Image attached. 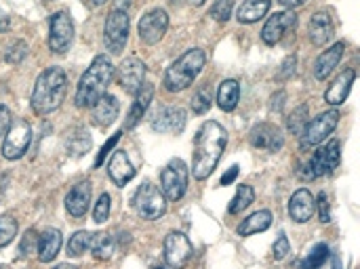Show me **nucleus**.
Segmentation results:
<instances>
[{
	"mask_svg": "<svg viewBox=\"0 0 360 269\" xmlns=\"http://www.w3.org/2000/svg\"><path fill=\"white\" fill-rule=\"evenodd\" d=\"M289 253H291L289 238H287L285 234H281V236H278V240L274 242V253H272V255H274V259H276V261H283Z\"/></svg>",
	"mask_w": 360,
	"mask_h": 269,
	"instance_id": "79ce46f5",
	"label": "nucleus"
},
{
	"mask_svg": "<svg viewBox=\"0 0 360 269\" xmlns=\"http://www.w3.org/2000/svg\"><path fill=\"white\" fill-rule=\"evenodd\" d=\"M255 200V192L251 185H238L236 190V196L232 198L230 206H228V213L230 215H240L243 211H247Z\"/></svg>",
	"mask_w": 360,
	"mask_h": 269,
	"instance_id": "2f4dec72",
	"label": "nucleus"
},
{
	"mask_svg": "<svg viewBox=\"0 0 360 269\" xmlns=\"http://www.w3.org/2000/svg\"><path fill=\"white\" fill-rule=\"evenodd\" d=\"M329 247L327 244H316L312 251H310V255L300 263V268L302 269H321L325 263H327V259H329Z\"/></svg>",
	"mask_w": 360,
	"mask_h": 269,
	"instance_id": "f704fd0d",
	"label": "nucleus"
},
{
	"mask_svg": "<svg viewBox=\"0 0 360 269\" xmlns=\"http://www.w3.org/2000/svg\"><path fill=\"white\" fill-rule=\"evenodd\" d=\"M314 211H316V200H314L310 190L302 188L291 196V200H289V217L295 223H308L312 219Z\"/></svg>",
	"mask_w": 360,
	"mask_h": 269,
	"instance_id": "aec40b11",
	"label": "nucleus"
},
{
	"mask_svg": "<svg viewBox=\"0 0 360 269\" xmlns=\"http://www.w3.org/2000/svg\"><path fill=\"white\" fill-rule=\"evenodd\" d=\"M190 105H192V112H194V114H198V116L207 114V112L211 110V105H213V88H211V84H202V86L192 95Z\"/></svg>",
	"mask_w": 360,
	"mask_h": 269,
	"instance_id": "473e14b6",
	"label": "nucleus"
},
{
	"mask_svg": "<svg viewBox=\"0 0 360 269\" xmlns=\"http://www.w3.org/2000/svg\"><path fill=\"white\" fill-rule=\"evenodd\" d=\"M17 236V221L11 215H0V249L11 244Z\"/></svg>",
	"mask_w": 360,
	"mask_h": 269,
	"instance_id": "e433bc0d",
	"label": "nucleus"
},
{
	"mask_svg": "<svg viewBox=\"0 0 360 269\" xmlns=\"http://www.w3.org/2000/svg\"><path fill=\"white\" fill-rule=\"evenodd\" d=\"M110 209H112V198L110 194H101L95 209H93V221L95 223H105L110 217Z\"/></svg>",
	"mask_w": 360,
	"mask_h": 269,
	"instance_id": "4c0bfd02",
	"label": "nucleus"
},
{
	"mask_svg": "<svg viewBox=\"0 0 360 269\" xmlns=\"http://www.w3.org/2000/svg\"><path fill=\"white\" fill-rule=\"evenodd\" d=\"M173 4H190V6H202L207 0H171Z\"/></svg>",
	"mask_w": 360,
	"mask_h": 269,
	"instance_id": "603ef678",
	"label": "nucleus"
},
{
	"mask_svg": "<svg viewBox=\"0 0 360 269\" xmlns=\"http://www.w3.org/2000/svg\"><path fill=\"white\" fill-rule=\"evenodd\" d=\"M295 65H297V57L295 55H289L287 59H285V63H283V70H281V74H278V78H289L293 72H295Z\"/></svg>",
	"mask_w": 360,
	"mask_h": 269,
	"instance_id": "c03bdc74",
	"label": "nucleus"
},
{
	"mask_svg": "<svg viewBox=\"0 0 360 269\" xmlns=\"http://www.w3.org/2000/svg\"><path fill=\"white\" fill-rule=\"evenodd\" d=\"M129 40V15L127 11L114 8L105 17L103 25V44L112 55H120L124 51V44Z\"/></svg>",
	"mask_w": 360,
	"mask_h": 269,
	"instance_id": "1a4fd4ad",
	"label": "nucleus"
},
{
	"mask_svg": "<svg viewBox=\"0 0 360 269\" xmlns=\"http://www.w3.org/2000/svg\"><path fill=\"white\" fill-rule=\"evenodd\" d=\"M68 93V76L61 67L51 65L46 67L34 84L32 91V110L38 116H46L51 112H55Z\"/></svg>",
	"mask_w": 360,
	"mask_h": 269,
	"instance_id": "7ed1b4c3",
	"label": "nucleus"
},
{
	"mask_svg": "<svg viewBox=\"0 0 360 269\" xmlns=\"http://www.w3.org/2000/svg\"><path fill=\"white\" fill-rule=\"evenodd\" d=\"M91 196H93V185L91 181H80L76 183L70 194L65 196V211L74 217V219H80L86 215L89 206H91Z\"/></svg>",
	"mask_w": 360,
	"mask_h": 269,
	"instance_id": "a211bd4d",
	"label": "nucleus"
},
{
	"mask_svg": "<svg viewBox=\"0 0 360 269\" xmlns=\"http://www.w3.org/2000/svg\"><path fill=\"white\" fill-rule=\"evenodd\" d=\"M91 2H93V4H95V6H101V4H105V2H108V0H91Z\"/></svg>",
	"mask_w": 360,
	"mask_h": 269,
	"instance_id": "6e6d98bb",
	"label": "nucleus"
},
{
	"mask_svg": "<svg viewBox=\"0 0 360 269\" xmlns=\"http://www.w3.org/2000/svg\"><path fill=\"white\" fill-rule=\"evenodd\" d=\"M108 175L110 179L118 185V188H124L133 177H135V169L129 160V156L122 152V150H116L108 162Z\"/></svg>",
	"mask_w": 360,
	"mask_h": 269,
	"instance_id": "393cba45",
	"label": "nucleus"
},
{
	"mask_svg": "<svg viewBox=\"0 0 360 269\" xmlns=\"http://www.w3.org/2000/svg\"><path fill=\"white\" fill-rule=\"evenodd\" d=\"M150 124H152V131L156 133L179 135L186 126V110H181L179 105H165L152 116Z\"/></svg>",
	"mask_w": 360,
	"mask_h": 269,
	"instance_id": "f3484780",
	"label": "nucleus"
},
{
	"mask_svg": "<svg viewBox=\"0 0 360 269\" xmlns=\"http://www.w3.org/2000/svg\"><path fill=\"white\" fill-rule=\"evenodd\" d=\"M344 51H346V44L344 42H335L327 51H323L319 55V59L314 61V76L319 80H327L333 74V70L340 65V61L344 57Z\"/></svg>",
	"mask_w": 360,
	"mask_h": 269,
	"instance_id": "b1692460",
	"label": "nucleus"
},
{
	"mask_svg": "<svg viewBox=\"0 0 360 269\" xmlns=\"http://www.w3.org/2000/svg\"><path fill=\"white\" fill-rule=\"evenodd\" d=\"M240 101V84L236 80H224L217 91V105L224 112H234Z\"/></svg>",
	"mask_w": 360,
	"mask_h": 269,
	"instance_id": "cd10ccee",
	"label": "nucleus"
},
{
	"mask_svg": "<svg viewBox=\"0 0 360 269\" xmlns=\"http://www.w3.org/2000/svg\"><path fill=\"white\" fill-rule=\"evenodd\" d=\"M354 80H356V70H354V67L344 70V74H340V76L335 78V82L327 88V93H325V101H327L329 105H333V107L342 105V103L348 99V95H350V91H352Z\"/></svg>",
	"mask_w": 360,
	"mask_h": 269,
	"instance_id": "5701e85b",
	"label": "nucleus"
},
{
	"mask_svg": "<svg viewBox=\"0 0 360 269\" xmlns=\"http://www.w3.org/2000/svg\"><path fill=\"white\" fill-rule=\"evenodd\" d=\"M61 244H63V238H61L59 230H53V228L44 230L38 236V244H36V255H38L40 263H51L59 255Z\"/></svg>",
	"mask_w": 360,
	"mask_h": 269,
	"instance_id": "a878e982",
	"label": "nucleus"
},
{
	"mask_svg": "<svg viewBox=\"0 0 360 269\" xmlns=\"http://www.w3.org/2000/svg\"><path fill=\"white\" fill-rule=\"evenodd\" d=\"M236 177H238V166L234 164V166H232V169L221 177V185H230V183H234V179H236Z\"/></svg>",
	"mask_w": 360,
	"mask_h": 269,
	"instance_id": "09e8293b",
	"label": "nucleus"
},
{
	"mask_svg": "<svg viewBox=\"0 0 360 269\" xmlns=\"http://www.w3.org/2000/svg\"><path fill=\"white\" fill-rule=\"evenodd\" d=\"M32 141V129L25 120H15L11 122L8 131H6V139L2 143V156L6 160H19Z\"/></svg>",
	"mask_w": 360,
	"mask_h": 269,
	"instance_id": "9b49d317",
	"label": "nucleus"
},
{
	"mask_svg": "<svg viewBox=\"0 0 360 269\" xmlns=\"http://www.w3.org/2000/svg\"><path fill=\"white\" fill-rule=\"evenodd\" d=\"M91 145H93L91 135H89L86 129H82V126H76V129L70 131L68 137H65V150H68V154L74 156V158H82V156L91 150Z\"/></svg>",
	"mask_w": 360,
	"mask_h": 269,
	"instance_id": "bb28decb",
	"label": "nucleus"
},
{
	"mask_svg": "<svg viewBox=\"0 0 360 269\" xmlns=\"http://www.w3.org/2000/svg\"><path fill=\"white\" fill-rule=\"evenodd\" d=\"M270 225H272V213L270 211H257L238 225V236H243V238L253 236V234L266 232Z\"/></svg>",
	"mask_w": 360,
	"mask_h": 269,
	"instance_id": "c85d7f7f",
	"label": "nucleus"
},
{
	"mask_svg": "<svg viewBox=\"0 0 360 269\" xmlns=\"http://www.w3.org/2000/svg\"><path fill=\"white\" fill-rule=\"evenodd\" d=\"M340 150H342V145H340L338 139H333L325 147L316 150L314 156L300 169V177L304 181H312V179L331 175L340 166V160H342V152Z\"/></svg>",
	"mask_w": 360,
	"mask_h": 269,
	"instance_id": "39448f33",
	"label": "nucleus"
},
{
	"mask_svg": "<svg viewBox=\"0 0 360 269\" xmlns=\"http://www.w3.org/2000/svg\"><path fill=\"white\" fill-rule=\"evenodd\" d=\"M160 192L167 200L177 202L188 190V166L181 158H173L160 173Z\"/></svg>",
	"mask_w": 360,
	"mask_h": 269,
	"instance_id": "6e6552de",
	"label": "nucleus"
},
{
	"mask_svg": "<svg viewBox=\"0 0 360 269\" xmlns=\"http://www.w3.org/2000/svg\"><path fill=\"white\" fill-rule=\"evenodd\" d=\"M53 269H78V268H74V265H70V263H59L57 268H53Z\"/></svg>",
	"mask_w": 360,
	"mask_h": 269,
	"instance_id": "5fc2aeb1",
	"label": "nucleus"
},
{
	"mask_svg": "<svg viewBox=\"0 0 360 269\" xmlns=\"http://www.w3.org/2000/svg\"><path fill=\"white\" fill-rule=\"evenodd\" d=\"M226 145H228V133L219 122L209 120L198 129L194 137V160H192V175L198 181H205L215 171Z\"/></svg>",
	"mask_w": 360,
	"mask_h": 269,
	"instance_id": "f257e3e1",
	"label": "nucleus"
},
{
	"mask_svg": "<svg viewBox=\"0 0 360 269\" xmlns=\"http://www.w3.org/2000/svg\"><path fill=\"white\" fill-rule=\"evenodd\" d=\"M25 57H27V44H25L23 40H15V42L6 48V53H4V59H6L8 63H21Z\"/></svg>",
	"mask_w": 360,
	"mask_h": 269,
	"instance_id": "58836bf2",
	"label": "nucleus"
},
{
	"mask_svg": "<svg viewBox=\"0 0 360 269\" xmlns=\"http://www.w3.org/2000/svg\"><path fill=\"white\" fill-rule=\"evenodd\" d=\"M13 118H11V110L6 105H0V135H4L11 126Z\"/></svg>",
	"mask_w": 360,
	"mask_h": 269,
	"instance_id": "a18cd8bd",
	"label": "nucleus"
},
{
	"mask_svg": "<svg viewBox=\"0 0 360 269\" xmlns=\"http://www.w3.org/2000/svg\"><path fill=\"white\" fill-rule=\"evenodd\" d=\"M133 206H135V211L139 213L141 219L156 221L167 213V198L154 183L146 181L135 190Z\"/></svg>",
	"mask_w": 360,
	"mask_h": 269,
	"instance_id": "423d86ee",
	"label": "nucleus"
},
{
	"mask_svg": "<svg viewBox=\"0 0 360 269\" xmlns=\"http://www.w3.org/2000/svg\"><path fill=\"white\" fill-rule=\"evenodd\" d=\"M340 110H327V112H323L319 118H314L312 122H308L306 124V129L302 131V135H300V145H302V150H308V147H314V145H319V143H323L335 129H338V124H340Z\"/></svg>",
	"mask_w": 360,
	"mask_h": 269,
	"instance_id": "0eeeda50",
	"label": "nucleus"
},
{
	"mask_svg": "<svg viewBox=\"0 0 360 269\" xmlns=\"http://www.w3.org/2000/svg\"><path fill=\"white\" fill-rule=\"evenodd\" d=\"M285 8H289V11H293V8H297V6H302V4H306L308 0H278Z\"/></svg>",
	"mask_w": 360,
	"mask_h": 269,
	"instance_id": "8fccbe9b",
	"label": "nucleus"
},
{
	"mask_svg": "<svg viewBox=\"0 0 360 269\" xmlns=\"http://www.w3.org/2000/svg\"><path fill=\"white\" fill-rule=\"evenodd\" d=\"M91 120L93 124L97 126H110L114 124V120L118 118V112H120V103L114 95L105 93L103 97H99L91 107Z\"/></svg>",
	"mask_w": 360,
	"mask_h": 269,
	"instance_id": "412c9836",
	"label": "nucleus"
},
{
	"mask_svg": "<svg viewBox=\"0 0 360 269\" xmlns=\"http://www.w3.org/2000/svg\"><path fill=\"white\" fill-rule=\"evenodd\" d=\"M249 141H251V145L255 150H264V152L276 154L285 145V135H283V131L276 124H272V122H259V124H255L251 129Z\"/></svg>",
	"mask_w": 360,
	"mask_h": 269,
	"instance_id": "4468645a",
	"label": "nucleus"
},
{
	"mask_svg": "<svg viewBox=\"0 0 360 269\" xmlns=\"http://www.w3.org/2000/svg\"><path fill=\"white\" fill-rule=\"evenodd\" d=\"M95 259L99 261H110L116 253V238L110 236V234H93V240H91V249Z\"/></svg>",
	"mask_w": 360,
	"mask_h": 269,
	"instance_id": "7c9ffc66",
	"label": "nucleus"
},
{
	"mask_svg": "<svg viewBox=\"0 0 360 269\" xmlns=\"http://www.w3.org/2000/svg\"><path fill=\"white\" fill-rule=\"evenodd\" d=\"M335 36V27H333V19L327 11H319L312 15L310 23H308V38L312 44L316 46H325L327 42H331Z\"/></svg>",
	"mask_w": 360,
	"mask_h": 269,
	"instance_id": "6ab92c4d",
	"label": "nucleus"
},
{
	"mask_svg": "<svg viewBox=\"0 0 360 269\" xmlns=\"http://www.w3.org/2000/svg\"><path fill=\"white\" fill-rule=\"evenodd\" d=\"M285 99H287V93H285V91H278L276 95H272L270 110H272V112H281V110H283V105H285Z\"/></svg>",
	"mask_w": 360,
	"mask_h": 269,
	"instance_id": "de8ad7c7",
	"label": "nucleus"
},
{
	"mask_svg": "<svg viewBox=\"0 0 360 269\" xmlns=\"http://www.w3.org/2000/svg\"><path fill=\"white\" fill-rule=\"evenodd\" d=\"M207 65V53L202 48H190L186 51L177 61H173L167 72H165V88L169 93H181L188 86H192V82L198 78V74L205 70Z\"/></svg>",
	"mask_w": 360,
	"mask_h": 269,
	"instance_id": "20e7f679",
	"label": "nucleus"
},
{
	"mask_svg": "<svg viewBox=\"0 0 360 269\" xmlns=\"http://www.w3.org/2000/svg\"><path fill=\"white\" fill-rule=\"evenodd\" d=\"M114 74L116 72L110 57L97 55L78 80L76 97H74L76 107H91L99 97H103L114 80Z\"/></svg>",
	"mask_w": 360,
	"mask_h": 269,
	"instance_id": "f03ea898",
	"label": "nucleus"
},
{
	"mask_svg": "<svg viewBox=\"0 0 360 269\" xmlns=\"http://www.w3.org/2000/svg\"><path fill=\"white\" fill-rule=\"evenodd\" d=\"M272 6V0H245L238 8L240 23H255L259 21Z\"/></svg>",
	"mask_w": 360,
	"mask_h": 269,
	"instance_id": "c756f323",
	"label": "nucleus"
},
{
	"mask_svg": "<svg viewBox=\"0 0 360 269\" xmlns=\"http://www.w3.org/2000/svg\"><path fill=\"white\" fill-rule=\"evenodd\" d=\"M74 42V21L68 11L51 15L49 23V46L55 55H65Z\"/></svg>",
	"mask_w": 360,
	"mask_h": 269,
	"instance_id": "9d476101",
	"label": "nucleus"
},
{
	"mask_svg": "<svg viewBox=\"0 0 360 269\" xmlns=\"http://www.w3.org/2000/svg\"><path fill=\"white\" fill-rule=\"evenodd\" d=\"M156 269H162V268H156Z\"/></svg>",
	"mask_w": 360,
	"mask_h": 269,
	"instance_id": "4d7b16f0",
	"label": "nucleus"
},
{
	"mask_svg": "<svg viewBox=\"0 0 360 269\" xmlns=\"http://www.w3.org/2000/svg\"><path fill=\"white\" fill-rule=\"evenodd\" d=\"M209 15L215 21H228L232 15V0H215L209 8Z\"/></svg>",
	"mask_w": 360,
	"mask_h": 269,
	"instance_id": "ea45409f",
	"label": "nucleus"
},
{
	"mask_svg": "<svg viewBox=\"0 0 360 269\" xmlns=\"http://www.w3.org/2000/svg\"><path fill=\"white\" fill-rule=\"evenodd\" d=\"M114 76L118 78V84L124 93L135 95L146 82V63L139 57H127L120 63L118 74H114Z\"/></svg>",
	"mask_w": 360,
	"mask_h": 269,
	"instance_id": "2eb2a0df",
	"label": "nucleus"
},
{
	"mask_svg": "<svg viewBox=\"0 0 360 269\" xmlns=\"http://www.w3.org/2000/svg\"><path fill=\"white\" fill-rule=\"evenodd\" d=\"M32 244H38V238H36L34 230H30V232L23 236V242H21V247H19L21 255H27V253H30V249H32Z\"/></svg>",
	"mask_w": 360,
	"mask_h": 269,
	"instance_id": "49530a36",
	"label": "nucleus"
},
{
	"mask_svg": "<svg viewBox=\"0 0 360 269\" xmlns=\"http://www.w3.org/2000/svg\"><path fill=\"white\" fill-rule=\"evenodd\" d=\"M120 135H122V133L118 131V133H116V135H112V139H110V141H108V143H105V145L101 147V152H99V156H97V160H95V166H101V164H103V160H105L108 152H110V150H112V147H114V145L118 143Z\"/></svg>",
	"mask_w": 360,
	"mask_h": 269,
	"instance_id": "37998d69",
	"label": "nucleus"
},
{
	"mask_svg": "<svg viewBox=\"0 0 360 269\" xmlns=\"http://www.w3.org/2000/svg\"><path fill=\"white\" fill-rule=\"evenodd\" d=\"M152 99H154V84L143 82V86L135 93V101H133V105H131V110L127 114V120H124V129L127 131L135 129L141 122V118L146 116Z\"/></svg>",
	"mask_w": 360,
	"mask_h": 269,
	"instance_id": "4be33fe9",
	"label": "nucleus"
},
{
	"mask_svg": "<svg viewBox=\"0 0 360 269\" xmlns=\"http://www.w3.org/2000/svg\"><path fill=\"white\" fill-rule=\"evenodd\" d=\"M114 2H116V8H118V11H127V8L131 6L133 0H114Z\"/></svg>",
	"mask_w": 360,
	"mask_h": 269,
	"instance_id": "864d4df0",
	"label": "nucleus"
},
{
	"mask_svg": "<svg viewBox=\"0 0 360 269\" xmlns=\"http://www.w3.org/2000/svg\"><path fill=\"white\" fill-rule=\"evenodd\" d=\"M91 240H93V234H89V232H76L68 240V255L70 257H82L91 249Z\"/></svg>",
	"mask_w": 360,
	"mask_h": 269,
	"instance_id": "72a5a7b5",
	"label": "nucleus"
},
{
	"mask_svg": "<svg viewBox=\"0 0 360 269\" xmlns=\"http://www.w3.org/2000/svg\"><path fill=\"white\" fill-rule=\"evenodd\" d=\"M167 27H169V15H167V11L165 8H152L150 13H146L139 19V25H137L139 40L152 46V44H156V42L162 40Z\"/></svg>",
	"mask_w": 360,
	"mask_h": 269,
	"instance_id": "ddd939ff",
	"label": "nucleus"
},
{
	"mask_svg": "<svg viewBox=\"0 0 360 269\" xmlns=\"http://www.w3.org/2000/svg\"><path fill=\"white\" fill-rule=\"evenodd\" d=\"M316 200V206H319V213H321V221L323 223H329L331 221V204H329V196L327 192H321Z\"/></svg>",
	"mask_w": 360,
	"mask_h": 269,
	"instance_id": "a19ab883",
	"label": "nucleus"
},
{
	"mask_svg": "<svg viewBox=\"0 0 360 269\" xmlns=\"http://www.w3.org/2000/svg\"><path fill=\"white\" fill-rule=\"evenodd\" d=\"M308 118H310V107L304 103V105H300V107H295L293 110V114L289 116V120H287V129H289V133H293V135H302V131L306 129V124H308Z\"/></svg>",
	"mask_w": 360,
	"mask_h": 269,
	"instance_id": "c9c22d12",
	"label": "nucleus"
},
{
	"mask_svg": "<svg viewBox=\"0 0 360 269\" xmlns=\"http://www.w3.org/2000/svg\"><path fill=\"white\" fill-rule=\"evenodd\" d=\"M8 25H11V19H8V15H6L4 11H0V34H2V32L8 27Z\"/></svg>",
	"mask_w": 360,
	"mask_h": 269,
	"instance_id": "3c124183",
	"label": "nucleus"
},
{
	"mask_svg": "<svg viewBox=\"0 0 360 269\" xmlns=\"http://www.w3.org/2000/svg\"><path fill=\"white\" fill-rule=\"evenodd\" d=\"M194 255L192 242L181 232H171L165 238V261L173 269H184Z\"/></svg>",
	"mask_w": 360,
	"mask_h": 269,
	"instance_id": "f8f14e48",
	"label": "nucleus"
},
{
	"mask_svg": "<svg viewBox=\"0 0 360 269\" xmlns=\"http://www.w3.org/2000/svg\"><path fill=\"white\" fill-rule=\"evenodd\" d=\"M295 25H297V15H295V11H281V13L272 15V17L266 21V25H264V29H262V40H264L268 46H274L276 42H281V40L285 38V34H287L289 29H295Z\"/></svg>",
	"mask_w": 360,
	"mask_h": 269,
	"instance_id": "dca6fc26",
	"label": "nucleus"
}]
</instances>
